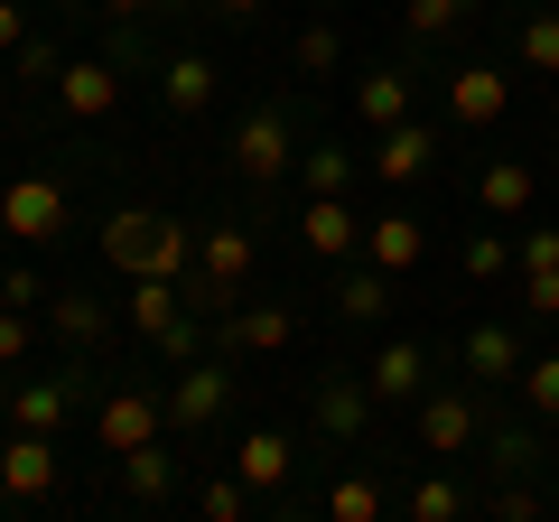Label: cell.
Wrapping results in <instances>:
<instances>
[{
  "label": "cell",
  "mask_w": 559,
  "mask_h": 522,
  "mask_svg": "<svg viewBox=\"0 0 559 522\" xmlns=\"http://www.w3.org/2000/svg\"><path fill=\"white\" fill-rule=\"evenodd\" d=\"M103 261L131 271V281H187L197 234L178 215H159V205H121V215H103Z\"/></svg>",
  "instance_id": "6da1fadb"
},
{
  "label": "cell",
  "mask_w": 559,
  "mask_h": 522,
  "mask_svg": "<svg viewBox=\"0 0 559 522\" xmlns=\"http://www.w3.org/2000/svg\"><path fill=\"white\" fill-rule=\"evenodd\" d=\"M224 159H234L242 187H271L299 168V112H289V94H261L252 112L234 121V141H224Z\"/></svg>",
  "instance_id": "7a4b0ae2"
},
{
  "label": "cell",
  "mask_w": 559,
  "mask_h": 522,
  "mask_svg": "<svg viewBox=\"0 0 559 522\" xmlns=\"http://www.w3.org/2000/svg\"><path fill=\"white\" fill-rule=\"evenodd\" d=\"M252 261H261V242L242 234V224H205L197 234V261H187V308H205V318H224V308L242 299V281H252Z\"/></svg>",
  "instance_id": "3957f363"
},
{
  "label": "cell",
  "mask_w": 559,
  "mask_h": 522,
  "mask_svg": "<svg viewBox=\"0 0 559 522\" xmlns=\"http://www.w3.org/2000/svg\"><path fill=\"white\" fill-rule=\"evenodd\" d=\"M159 429H168V382H112V392L94 402V448L103 458L159 439ZM168 439H178V429H168Z\"/></svg>",
  "instance_id": "277c9868"
},
{
  "label": "cell",
  "mask_w": 559,
  "mask_h": 522,
  "mask_svg": "<svg viewBox=\"0 0 559 522\" xmlns=\"http://www.w3.org/2000/svg\"><path fill=\"white\" fill-rule=\"evenodd\" d=\"M121 327H131V336L140 345H159V355L168 364H187V355H197V318H187V289L178 281H131V308H121Z\"/></svg>",
  "instance_id": "5b68a950"
},
{
  "label": "cell",
  "mask_w": 559,
  "mask_h": 522,
  "mask_svg": "<svg viewBox=\"0 0 559 522\" xmlns=\"http://www.w3.org/2000/svg\"><path fill=\"white\" fill-rule=\"evenodd\" d=\"M411 411H419V458H466V448L485 439V402H476V382H429Z\"/></svg>",
  "instance_id": "8992f818"
},
{
  "label": "cell",
  "mask_w": 559,
  "mask_h": 522,
  "mask_svg": "<svg viewBox=\"0 0 559 522\" xmlns=\"http://www.w3.org/2000/svg\"><path fill=\"white\" fill-rule=\"evenodd\" d=\"M373 382L364 373H345V364H326L318 382H308V429H318V439H336V448H355L364 429H373Z\"/></svg>",
  "instance_id": "52a82bcc"
},
{
  "label": "cell",
  "mask_w": 559,
  "mask_h": 522,
  "mask_svg": "<svg viewBox=\"0 0 559 522\" xmlns=\"http://www.w3.org/2000/svg\"><path fill=\"white\" fill-rule=\"evenodd\" d=\"M224 411H234V373H224L215 355H187L178 382H168V429H178V439H197V429H215Z\"/></svg>",
  "instance_id": "ba28073f"
},
{
  "label": "cell",
  "mask_w": 559,
  "mask_h": 522,
  "mask_svg": "<svg viewBox=\"0 0 559 522\" xmlns=\"http://www.w3.org/2000/svg\"><path fill=\"white\" fill-rule=\"evenodd\" d=\"M0 224H10V242H66L75 205H66L57 178H10L0 187Z\"/></svg>",
  "instance_id": "9c48e42d"
},
{
  "label": "cell",
  "mask_w": 559,
  "mask_h": 522,
  "mask_svg": "<svg viewBox=\"0 0 559 522\" xmlns=\"http://www.w3.org/2000/svg\"><path fill=\"white\" fill-rule=\"evenodd\" d=\"M57 476H66L57 439L47 429H10V448H0V503H47Z\"/></svg>",
  "instance_id": "30bf717a"
},
{
  "label": "cell",
  "mask_w": 559,
  "mask_h": 522,
  "mask_svg": "<svg viewBox=\"0 0 559 522\" xmlns=\"http://www.w3.org/2000/svg\"><path fill=\"white\" fill-rule=\"evenodd\" d=\"M503 112H513V75L503 66H457L448 75V121L457 131H495Z\"/></svg>",
  "instance_id": "8fae6325"
},
{
  "label": "cell",
  "mask_w": 559,
  "mask_h": 522,
  "mask_svg": "<svg viewBox=\"0 0 559 522\" xmlns=\"http://www.w3.org/2000/svg\"><path fill=\"white\" fill-rule=\"evenodd\" d=\"M75 411H94V392H84V373H57V382H20L10 392V429H47L57 439Z\"/></svg>",
  "instance_id": "7c38bea8"
},
{
  "label": "cell",
  "mask_w": 559,
  "mask_h": 522,
  "mask_svg": "<svg viewBox=\"0 0 559 522\" xmlns=\"http://www.w3.org/2000/svg\"><path fill=\"white\" fill-rule=\"evenodd\" d=\"M121 103V66L112 57H66V75H57V112L66 121H103Z\"/></svg>",
  "instance_id": "4fadbf2b"
},
{
  "label": "cell",
  "mask_w": 559,
  "mask_h": 522,
  "mask_svg": "<svg viewBox=\"0 0 559 522\" xmlns=\"http://www.w3.org/2000/svg\"><path fill=\"white\" fill-rule=\"evenodd\" d=\"M289 336H299V308H224V318H215V345H224V355H280V345H289Z\"/></svg>",
  "instance_id": "5bb4252c"
},
{
  "label": "cell",
  "mask_w": 559,
  "mask_h": 522,
  "mask_svg": "<svg viewBox=\"0 0 559 522\" xmlns=\"http://www.w3.org/2000/svg\"><path fill=\"white\" fill-rule=\"evenodd\" d=\"M429 159H439V131H419V121H392V131L373 141V159H364V168H373L382 187H419V178H429Z\"/></svg>",
  "instance_id": "9a60e30c"
},
{
  "label": "cell",
  "mask_w": 559,
  "mask_h": 522,
  "mask_svg": "<svg viewBox=\"0 0 559 522\" xmlns=\"http://www.w3.org/2000/svg\"><path fill=\"white\" fill-rule=\"evenodd\" d=\"M364 382H373L382 411H392V402H419V392H429V345H419V336H392L373 364H364Z\"/></svg>",
  "instance_id": "2e32d148"
},
{
  "label": "cell",
  "mask_w": 559,
  "mask_h": 522,
  "mask_svg": "<svg viewBox=\"0 0 559 522\" xmlns=\"http://www.w3.org/2000/svg\"><path fill=\"white\" fill-rule=\"evenodd\" d=\"M419 252H429V224L419 215H401V205H382L373 224H364V261H373V271H419Z\"/></svg>",
  "instance_id": "e0dca14e"
},
{
  "label": "cell",
  "mask_w": 559,
  "mask_h": 522,
  "mask_svg": "<svg viewBox=\"0 0 559 522\" xmlns=\"http://www.w3.org/2000/svg\"><path fill=\"white\" fill-rule=\"evenodd\" d=\"M47 327H57L66 345H75V355H103V345H112V308L94 299V289H47Z\"/></svg>",
  "instance_id": "ac0fdd59"
},
{
  "label": "cell",
  "mask_w": 559,
  "mask_h": 522,
  "mask_svg": "<svg viewBox=\"0 0 559 522\" xmlns=\"http://www.w3.org/2000/svg\"><path fill=\"white\" fill-rule=\"evenodd\" d=\"M299 242H308V261H355L364 252V224H355V205H345V197H308Z\"/></svg>",
  "instance_id": "d6986e66"
},
{
  "label": "cell",
  "mask_w": 559,
  "mask_h": 522,
  "mask_svg": "<svg viewBox=\"0 0 559 522\" xmlns=\"http://www.w3.org/2000/svg\"><path fill=\"white\" fill-rule=\"evenodd\" d=\"M289 466H299V448H289V429H242V448H234V476L252 485L261 503L289 485Z\"/></svg>",
  "instance_id": "ffe728a7"
},
{
  "label": "cell",
  "mask_w": 559,
  "mask_h": 522,
  "mask_svg": "<svg viewBox=\"0 0 559 522\" xmlns=\"http://www.w3.org/2000/svg\"><path fill=\"white\" fill-rule=\"evenodd\" d=\"M457 364H466V382H513L522 373V336L503 318H485V327H466V336H457Z\"/></svg>",
  "instance_id": "44dd1931"
},
{
  "label": "cell",
  "mask_w": 559,
  "mask_h": 522,
  "mask_svg": "<svg viewBox=\"0 0 559 522\" xmlns=\"http://www.w3.org/2000/svg\"><path fill=\"white\" fill-rule=\"evenodd\" d=\"M336 318L345 327H382V318H392V271H373V261H345V271H336Z\"/></svg>",
  "instance_id": "7402d4cb"
},
{
  "label": "cell",
  "mask_w": 559,
  "mask_h": 522,
  "mask_svg": "<svg viewBox=\"0 0 559 522\" xmlns=\"http://www.w3.org/2000/svg\"><path fill=\"white\" fill-rule=\"evenodd\" d=\"M532 197H540V168H532V159H485V178H476V205H485L495 224L532 215Z\"/></svg>",
  "instance_id": "603a6c76"
},
{
  "label": "cell",
  "mask_w": 559,
  "mask_h": 522,
  "mask_svg": "<svg viewBox=\"0 0 559 522\" xmlns=\"http://www.w3.org/2000/svg\"><path fill=\"white\" fill-rule=\"evenodd\" d=\"M121 495H131V503H168V495H178V458H168V429H159V439H140V448H121Z\"/></svg>",
  "instance_id": "cb8c5ba5"
},
{
  "label": "cell",
  "mask_w": 559,
  "mask_h": 522,
  "mask_svg": "<svg viewBox=\"0 0 559 522\" xmlns=\"http://www.w3.org/2000/svg\"><path fill=\"white\" fill-rule=\"evenodd\" d=\"M215 84H224V75H215V57H197V47L159 66V103H168V112H178V121H197L205 103H215Z\"/></svg>",
  "instance_id": "d4e9b609"
},
{
  "label": "cell",
  "mask_w": 559,
  "mask_h": 522,
  "mask_svg": "<svg viewBox=\"0 0 559 522\" xmlns=\"http://www.w3.org/2000/svg\"><path fill=\"white\" fill-rule=\"evenodd\" d=\"M485 466H495V476L503 485H513V476H540V429L532 420H485Z\"/></svg>",
  "instance_id": "484cf974"
},
{
  "label": "cell",
  "mask_w": 559,
  "mask_h": 522,
  "mask_svg": "<svg viewBox=\"0 0 559 522\" xmlns=\"http://www.w3.org/2000/svg\"><path fill=\"white\" fill-rule=\"evenodd\" d=\"M411 94H419V84L401 75V66H373V75L355 84V112L373 121V131H392V121H411Z\"/></svg>",
  "instance_id": "4316f807"
},
{
  "label": "cell",
  "mask_w": 559,
  "mask_h": 522,
  "mask_svg": "<svg viewBox=\"0 0 559 522\" xmlns=\"http://www.w3.org/2000/svg\"><path fill=\"white\" fill-rule=\"evenodd\" d=\"M513 57L532 66L540 84H559V0H532V20L513 28Z\"/></svg>",
  "instance_id": "83f0119b"
},
{
  "label": "cell",
  "mask_w": 559,
  "mask_h": 522,
  "mask_svg": "<svg viewBox=\"0 0 559 522\" xmlns=\"http://www.w3.org/2000/svg\"><path fill=\"white\" fill-rule=\"evenodd\" d=\"M355 150H345V141H308L299 150V178H308V197H345V187H355Z\"/></svg>",
  "instance_id": "f1b7e54d"
},
{
  "label": "cell",
  "mask_w": 559,
  "mask_h": 522,
  "mask_svg": "<svg viewBox=\"0 0 559 522\" xmlns=\"http://www.w3.org/2000/svg\"><path fill=\"white\" fill-rule=\"evenodd\" d=\"M318 513L326 522H382V513H392V495H382V476H336Z\"/></svg>",
  "instance_id": "f546056e"
},
{
  "label": "cell",
  "mask_w": 559,
  "mask_h": 522,
  "mask_svg": "<svg viewBox=\"0 0 559 522\" xmlns=\"http://www.w3.org/2000/svg\"><path fill=\"white\" fill-rule=\"evenodd\" d=\"M401 513H411V522H457L466 513V485L457 476H419L411 495H401Z\"/></svg>",
  "instance_id": "4dcf8cb0"
},
{
  "label": "cell",
  "mask_w": 559,
  "mask_h": 522,
  "mask_svg": "<svg viewBox=\"0 0 559 522\" xmlns=\"http://www.w3.org/2000/svg\"><path fill=\"white\" fill-rule=\"evenodd\" d=\"M513 392H522V411H532V420H559V355H522Z\"/></svg>",
  "instance_id": "1f68e13d"
},
{
  "label": "cell",
  "mask_w": 559,
  "mask_h": 522,
  "mask_svg": "<svg viewBox=\"0 0 559 522\" xmlns=\"http://www.w3.org/2000/svg\"><path fill=\"white\" fill-rule=\"evenodd\" d=\"M457 20H476L466 0H401V28H411L419 47H439V38H448V28H457Z\"/></svg>",
  "instance_id": "d6a6232c"
},
{
  "label": "cell",
  "mask_w": 559,
  "mask_h": 522,
  "mask_svg": "<svg viewBox=\"0 0 559 522\" xmlns=\"http://www.w3.org/2000/svg\"><path fill=\"white\" fill-rule=\"evenodd\" d=\"M289 57H299V75H336V66H345V38H336V28H326V20H308Z\"/></svg>",
  "instance_id": "836d02e7"
},
{
  "label": "cell",
  "mask_w": 559,
  "mask_h": 522,
  "mask_svg": "<svg viewBox=\"0 0 559 522\" xmlns=\"http://www.w3.org/2000/svg\"><path fill=\"white\" fill-rule=\"evenodd\" d=\"M252 503H261V495H252L242 476H215V485H197V513H205V522H242Z\"/></svg>",
  "instance_id": "e575fe53"
},
{
  "label": "cell",
  "mask_w": 559,
  "mask_h": 522,
  "mask_svg": "<svg viewBox=\"0 0 559 522\" xmlns=\"http://www.w3.org/2000/svg\"><path fill=\"white\" fill-rule=\"evenodd\" d=\"M513 271V242L503 234H466V281H503Z\"/></svg>",
  "instance_id": "d590c367"
},
{
  "label": "cell",
  "mask_w": 559,
  "mask_h": 522,
  "mask_svg": "<svg viewBox=\"0 0 559 522\" xmlns=\"http://www.w3.org/2000/svg\"><path fill=\"white\" fill-rule=\"evenodd\" d=\"M485 513H503V522H540V485H532V476L495 485V495H485Z\"/></svg>",
  "instance_id": "8d00e7d4"
},
{
  "label": "cell",
  "mask_w": 559,
  "mask_h": 522,
  "mask_svg": "<svg viewBox=\"0 0 559 522\" xmlns=\"http://www.w3.org/2000/svg\"><path fill=\"white\" fill-rule=\"evenodd\" d=\"M10 75H20V84H57V75H66V57H57L47 38H28L20 57H10Z\"/></svg>",
  "instance_id": "74e56055"
},
{
  "label": "cell",
  "mask_w": 559,
  "mask_h": 522,
  "mask_svg": "<svg viewBox=\"0 0 559 522\" xmlns=\"http://www.w3.org/2000/svg\"><path fill=\"white\" fill-rule=\"evenodd\" d=\"M28 336H38V318H28L20 299H0V364H20V355H28Z\"/></svg>",
  "instance_id": "f35d334b"
},
{
  "label": "cell",
  "mask_w": 559,
  "mask_h": 522,
  "mask_svg": "<svg viewBox=\"0 0 559 522\" xmlns=\"http://www.w3.org/2000/svg\"><path fill=\"white\" fill-rule=\"evenodd\" d=\"M522 299H532V318H559V271H522Z\"/></svg>",
  "instance_id": "ab89813d"
},
{
  "label": "cell",
  "mask_w": 559,
  "mask_h": 522,
  "mask_svg": "<svg viewBox=\"0 0 559 522\" xmlns=\"http://www.w3.org/2000/svg\"><path fill=\"white\" fill-rule=\"evenodd\" d=\"M513 261H522V271H559V234H522Z\"/></svg>",
  "instance_id": "60d3db41"
},
{
  "label": "cell",
  "mask_w": 559,
  "mask_h": 522,
  "mask_svg": "<svg viewBox=\"0 0 559 522\" xmlns=\"http://www.w3.org/2000/svg\"><path fill=\"white\" fill-rule=\"evenodd\" d=\"M20 47H28V10H20V0H0V57H20Z\"/></svg>",
  "instance_id": "b9f144b4"
},
{
  "label": "cell",
  "mask_w": 559,
  "mask_h": 522,
  "mask_svg": "<svg viewBox=\"0 0 559 522\" xmlns=\"http://www.w3.org/2000/svg\"><path fill=\"white\" fill-rule=\"evenodd\" d=\"M0 299H20V308H47V281H38V271H10V281H0Z\"/></svg>",
  "instance_id": "7bdbcfd3"
},
{
  "label": "cell",
  "mask_w": 559,
  "mask_h": 522,
  "mask_svg": "<svg viewBox=\"0 0 559 522\" xmlns=\"http://www.w3.org/2000/svg\"><path fill=\"white\" fill-rule=\"evenodd\" d=\"M94 10H103V20H112V28H140V20H150V10H159V0H94Z\"/></svg>",
  "instance_id": "ee69618b"
},
{
  "label": "cell",
  "mask_w": 559,
  "mask_h": 522,
  "mask_svg": "<svg viewBox=\"0 0 559 522\" xmlns=\"http://www.w3.org/2000/svg\"><path fill=\"white\" fill-rule=\"evenodd\" d=\"M205 10H215V20H242V28H252L261 10H271V0H205Z\"/></svg>",
  "instance_id": "f6af8a7d"
},
{
  "label": "cell",
  "mask_w": 559,
  "mask_h": 522,
  "mask_svg": "<svg viewBox=\"0 0 559 522\" xmlns=\"http://www.w3.org/2000/svg\"><path fill=\"white\" fill-rule=\"evenodd\" d=\"M47 10H94V0H47Z\"/></svg>",
  "instance_id": "bcb514c9"
},
{
  "label": "cell",
  "mask_w": 559,
  "mask_h": 522,
  "mask_svg": "<svg viewBox=\"0 0 559 522\" xmlns=\"http://www.w3.org/2000/svg\"><path fill=\"white\" fill-rule=\"evenodd\" d=\"M550 159H559V131H550Z\"/></svg>",
  "instance_id": "7dc6e473"
},
{
  "label": "cell",
  "mask_w": 559,
  "mask_h": 522,
  "mask_svg": "<svg viewBox=\"0 0 559 522\" xmlns=\"http://www.w3.org/2000/svg\"><path fill=\"white\" fill-rule=\"evenodd\" d=\"M466 10H485V0H466Z\"/></svg>",
  "instance_id": "c3c4849f"
},
{
  "label": "cell",
  "mask_w": 559,
  "mask_h": 522,
  "mask_svg": "<svg viewBox=\"0 0 559 522\" xmlns=\"http://www.w3.org/2000/svg\"><path fill=\"white\" fill-rule=\"evenodd\" d=\"M0 242H10V224H0Z\"/></svg>",
  "instance_id": "681fc988"
}]
</instances>
